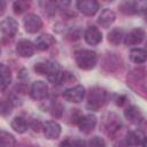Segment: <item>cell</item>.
<instances>
[{
	"label": "cell",
	"instance_id": "cell-1",
	"mask_svg": "<svg viewBox=\"0 0 147 147\" xmlns=\"http://www.w3.org/2000/svg\"><path fill=\"white\" fill-rule=\"evenodd\" d=\"M75 60H76V64L78 65V68L83 70H90L95 67L98 56H96V53L91 49H80L76 52Z\"/></svg>",
	"mask_w": 147,
	"mask_h": 147
},
{
	"label": "cell",
	"instance_id": "cell-2",
	"mask_svg": "<svg viewBox=\"0 0 147 147\" xmlns=\"http://www.w3.org/2000/svg\"><path fill=\"white\" fill-rule=\"evenodd\" d=\"M108 100L107 92L101 87H93L91 88L87 95V107L92 110H99L101 107L106 105Z\"/></svg>",
	"mask_w": 147,
	"mask_h": 147
},
{
	"label": "cell",
	"instance_id": "cell-3",
	"mask_svg": "<svg viewBox=\"0 0 147 147\" xmlns=\"http://www.w3.org/2000/svg\"><path fill=\"white\" fill-rule=\"evenodd\" d=\"M34 70L40 75H46L48 80L52 83H57V79L60 77V65L56 62H40L34 65Z\"/></svg>",
	"mask_w": 147,
	"mask_h": 147
},
{
	"label": "cell",
	"instance_id": "cell-4",
	"mask_svg": "<svg viewBox=\"0 0 147 147\" xmlns=\"http://www.w3.org/2000/svg\"><path fill=\"white\" fill-rule=\"evenodd\" d=\"M23 23H24V28H25L26 32H29V33H36L42 26L41 18L36 14H28L24 17Z\"/></svg>",
	"mask_w": 147,
	"mask_h": 147
},
{
	"label": "cell",
	"instance_id": "cell-5",
	"mask_svg": "<svg viewBox=\"0 0 147 147\" xmlns=\"http://www.w3.org/2000/svg\"><path fill=\"white\" fill-rule=\"evenodd\" d=\"M63 96L67 101L69 102H75L78 103L80 101H83L84 96H85V88L82 85H77L74 86L71 88H68L67 91H64Z\"/></svg>",
	"mask_w": 147,
	"mask_h": 147
},
{
	"label": "cell",
	"instance_id": "cell-6",
	"mask_svg": "<svg viewBox=\"0 0 147 147\" xmlns=\"http://www.w3.org/2000/svg\"><path fill=\"white\" fill-rule=\"evenodd\" d=\"M30 95L33 100H42L48 95V86L42 80H37L32 84Z\"/></svg>",
	"mask_w": 147,
	"mask_h": 147
},
{
	"label": "cell",
	"instance_id": "cell-7",
	"mask_svg": "<svg viewBox=\"0 0 147 147\" xmlns=\"http://www.w3.org/2000/svg\"><path fill=\"white\" fill-rule=\"evenodd\" d=\"M77 124H78V127L82 132L84 133H90L94 127H95V124H96V117L92 114H87V115H84L82 117L78 118L77 121Z\"/></svg>",
	"mask_w": 147,
	"mask_h": 147
},
{
	"label": "cell",
	"instance_id": "cell-8",
	"mask_svg": "<svg viewBox=\"0 0 147 147\" xmlns=\"http://www.w3.org/2000/svg\"><path fill=\"white\" fill-rule=\"evenodd\" d=\"M144 39H145V31L140 28H136L131 30L127 34H125L124 42L127 46H134V45L140 44Z\"/></svg>",
	"mask_w": 147,
	"mask_h": 147
},
{
	"label": "cell",
	"instance_id": "cell-9",
	"mask_svg": "<svg viewBox=\"0 0 147 147\" xmlns=\"http://www.w3.org/2000/svg\"><path fill=\"white\" fill-rule=\"evenodd\" d=\"M17 30H18V23L11 17H7L0 22V31L5 36L14 37L17 33Z\"/></svg>",
	"mask_w": 147,
	"mask_h": 147
},
{
	"label": "cell",
	"instance_id": "cell-10",
	"mask_svg": "<svg viewBox=\"0 0 147 147\" xmlns=\"http://www.w3.org/2000/svg\"><path fill=\"white\" fill-rule=\"evenodd\" d=\"M84 38H85V41L88 45L95 46V45H98L102 41V33L98 28L90 26V28L86 29V31L84 33Z\"/></svg>",
	"mask_w": 147,
	"mask_h": 147
},
{
	"label": "cell",
	"instance_id": "cell-11",
	"mask_svg": "<svg viewBox=\"0 0 147 147\" xmlns=\"http://www.w3.org/2000/svg\"><path fill=\"white\" fill-rule=\"evenodd\" d=\"M77 7L84 15L93 16L99 9V3L94 0H83L77 2Z\"/></svg>",
	"mask_w": 147,
	"mask_h": 147
},
{
	"label": "cell",
	"instance_id": "cell-12",
	"mask_svg": "<svg viewBox=\"0 0 147 147\" xmlns=\"http://www.w3.org/2000/svg\"><path fill=\"white\" fill-rule=\"evenodd\" d=\"M16 52L22 57H31L34 53V45L30 40H20L16 45Z\"/></svg>",
	"mask_w": 147,
	"mask_h": 147
},
{
	"label": "cell",
	"instance_id": "cell-13",
	"mask_svg": "<svg viewBox=\"0 0 147 147\" xmlns=\"http://www.w3.org/2000/svg\"><path fill=\"white\" fill-rule=\"evenodd\" d=\"M42 129H44V134L47 139H56L61 133V126L54 121L46 122Z\"/></svg>",
	"mask_w": 147,
	"mask_h": 147
},
{
	"label": "cell",
	"instance_id": "cell-14",
	"mask_svg": "<svg viewBox=\"0 0 147 147\" xmlns=\"http://www.w3.org/2000/svg\"><path fill=\"white\" fill-rule=\"evenodd\" d=\"M124 116L127 121H130L133 124H140L144 119L142 114L140 113L139 108H137L136 106H130L124 110Z\"/></svg>",
	"mask_w": 147,
	"mask_h": 147
},
{
	"label": "cell",
	"instance_id": "cell-15",
	"mask_svg": "<svg viewBox=\"0 0 147 147\" xmlns=\"http://www.w3.org/2000/svg\"><path fill=\"white\" fill-rule=\"evenodd\" d=\"M55 44V39H54V37L53 36H51V34H41V36H39L37 39H36V41H34V46L39 49V51H46V49H48L52 45H54Z\"/></svg>",
	"mask_w": 147,
	"mask_h": 147
},
{
	"label": "cell",
	"instance_id": "cell-16",
	"mask_svg": "<svg viewBox=\"0 0 147 147\" xmlns=\"http://www.w3.org/2000/svg\"><path fill=\"white\" fill-rule=\"evenodd\" d=\"M115 18H116V15H115V13L111 9H105L100 14V16L98 18V23L102 28H109L114 23Z\"/></svg>",
	"mask_w": 147,
	"mask_h": 147
},
{
	"label": "cell",
	"instance_id": "cell-17",
	"mask_svg": "<svg viewBox=\"0 0 147 147\" xmlns=\"http://www.w3.org/2000/svg\"><path fill=\"white\" fill-rule=\"evenodd\" d=\"M11 82V74L6 64L0 63V91L5 90Z\"/></svg>",
	"mask_w": 147,
	"mask_h": 147
},
{
	"label": "cell",
	"instance_id": "cell-18",
	"mask_svg": "<svg viewBox=\"0 0 147 147\" xmlns=\"http://www.w3.org/2000/svg\"><path fill=\"white\" fill-rule=\"evenodd\" d=\"M119 10L126 15H133L139 11V3L136 1H124L119 5Z\"/></svg>",
	"mask_w": 147,
	"mask_h": 147
},
{
	"label": "cell",
	"instance_id": "cell-19",
	"mask_svg": "<svg viewBox=\"0 0 147 147\" xmlns=\"http://www.w3.org/2000/svg\"><path fill=\"white\" fill-rule=\"evenodd\" d=\"M124 37H125L124 31L119 28H115L108 33V41L113 45H119L124 40Z\"/></svg>",
	"mask_w": 147,
	"mask_h": 147
},
{
	"label": "cell",
	"instance_id": "cell-20",
	"mask_svg": "<svg viewBox=\"0 0 147 147\" xmlns=\"http://www.w3.org/2000/svg\"><path fill=\"white\" fill-rule=\"evenodd\" d=\"M145 139L144 134L140 131H131L126 134V145L127 146H138Z\"/></svg>",
	"mask_w": 147,
	"mask_h": 147
},
{
	"label": "cell",
	"instance_id": "cell-21",
	"mask_svg": "<svg viewBox=\"0 0 147 147\" xmlns=\"http://www.w3.org/2000/svg\"><path fill=\"white\" fill-rule=\"evenodd\" d=\"M146 52L145 49H141V48H134L130 52V59L132 62L137 63V64H141L146 61Z\"/></svg>",
	"mask_w": 147,
	"mask_h": 147
},
{
	"label": "cell",
	"instance_id": "cell-22",
	"mask_svg": "<svg viewBox=\"0 0 147 147\" xmlns=\"http://www.w3.org/2000/svg\"><path fill=\"white\" fill-rule=\"evenodd\" d=\"M11 127L18 133H24L28 130V123L22 117H15L11 121Z\"/></svg>",
	"mask_w": 147,
	"mask_h": 147
},
{
	"label": "cell",
	"instance_id": "cell-23",
	"mask_svg": "<svg viewBox=\"0 0 147 147\" xmlns=\"http://www.w3.org/2000/svg\"><path fill=\"white\" fill-rule=\"evenodd\" d=\"M15 139L11 134L1 131L0 132V147H15Z\"/></svg>",
	"mask_w": 147,
	"mask_h": 147
},
{
	"label": "cell",
	"instance_id": "cell-24",
	"mask_svg": "<svg viewBox=\"0 0 147 147\" xmlns=\"http://www.w3.org/2000/svg\"><path fill=\"white\" fill-rule=\"evenodd\" d=\"M121 122L118 121V118L114 115V119H111V121H109L108 122V124L106 125V129H107V133L108 134H110V136H113V134H115L119 129H121Z\"/></svg>",
	"mask_w": 147,
	"mask_h": 147
},
{
	"label": "cell",
	"instance_id": "cell-25",
	"mask_svg": "<svg viewBox=\"0 0 147 147\" xmlns=\"http://www.w3.org/2000/svg\"><path fill=\"white\" fill-rule=\"evenodd\" d=\"M29 7H30V2H28V1H22V0L16 1V2H14V5H13V8H14V13H15V14H22V13H24Z\"/></svg>",
	"mask_w": 147,
	"mask_h": 147
},
{
	"label": "cell",
	"instance_id": "cell-26",
	"mask_svg": "<svg viewBox=\"0 0 147 147\" xmlns=\"http://www.w3.org/2000/svg\"><path fill=\"white\" fill-rule=\"evenodd\" d=\"M11 113V103L9 101H0V115H8Z\"/></svg>",
	"mask_w": 147,
	"mask_h": 147
},
{
	"label": "cell",
	"instance_id": "cell-27",
	"mask_svg": "<svg viewBox=\"0 0 147 147\" xmlns=\"http://www.w3.org/2000/svg\"><path fill=\"white\" fill-rule=\"evenodd\" d=\"M88 147H106V144L100 137H93L88 141Z\"/></svg>",
	"mask_w": 147,
	"mask_h": 147
},
{
	"label": "cell",
	"instance_id": "cell-28",
	"mask_svg": "<svg viewBox=\"0 0 147 147\" xmlns=\"http://www.w3.org/2000/svg\"><path fill=\"white\" fill-rule=\"evenodd\" d=\"M41 5H45V11H46L48 15L55 14V10H56V3H55V2L47 1V2H42Z\"/></svg>",
	"mask_w": 147,
	"mask_h": 147
},
{
	"label": "cell",
	"instance_id": "cell-29",
	"mask_svg": "<svg viewBox=\"0 0 147 147\" xmlns=\"http://www.w3.org/2000/svg\"><path fill=\"white\" fill-rule=\"evenodd\" d=\"M53 110H55V111H53V115L56 116V117H60L63 113V108L60 103H55V106L53 107Z\"/></svg>",
	"mask_w": 147,
	"mask_h": 147
},
{
	"label": "cell",
	"instance_id": "cell-30",
	"mask_svg": "<svg viewBox=\"0 0 147 147\" xmlns=\"http://www.w3.org/2000/svg\"><path fill=\"white\" fill-rule=\"evenodd\" d=\"M71 147H87V146H86V142L84 140L77 139V140L71 141Z\"/></svg>",
	"mask_w": 147,
	"mask_h": 147
},
{
	"label": "cell",
	"instance_id": "cell-31",
	"mask_svg": "<svg viewBox=\"0 0 147 147\" xmlns=\"http://www.w3.org/2000/svg\"><path fill=\"white\" fill-rule=\"evenodd\" d=\"M6 7H7V3H6V1H3V0H0V16L6 11Z\"/></svg>",
	"mask_w": 147,
	"mask_h": 147
},
{
	"label": "cell",
	"instance_id": "cell-32",
	"mask_svg": "<svg viewBox=\"0 0 147 147\" xmlns=\"http://www.w3.org/2000/svg\"><path fill=\"white\" fill-rule=\"evenodd\" d=\"M125 101H126V98H125L124 95H121V96L117 98V102H116V103H117L118 106H123V105L125 103Z\"/></svg>",
	"mask_w": 147,
	"mask_h": 147
},
{
	"label": "cell",
	"instance_id": "cell-33",
	"mask_svg": "<svg viewBox=\"0 0 147 147\" xmlns=\"http://www.w3.org/2000/svg\"><path fill=\"white\" fill-rule=\"evenodd\" d=\"M60 147H71V140L65 139L60 144Z\"/></svg>",
	"mask_w": 147,
	"mask_h": 147
},
{
	"label": "cell",
	"instance_id": "cell-34",
	"mask_svg": "<svg viewBox=\"0 0 147 147\" xmlns=\"http://www.w3.org/2000/svg\"><path fill=\"white\" fill-rule=\"evenodd\" d=\"M33 147H34V146H33Z\"/></svg>",
	"mask_w": 147,
	"mask_h": 147
}]
</instances>
